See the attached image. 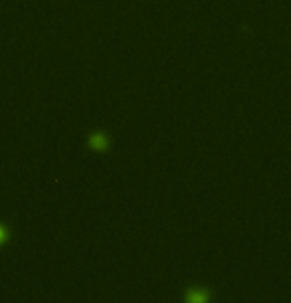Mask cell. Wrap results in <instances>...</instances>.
<instances>
[{"label":"cell","mask_w":291,"mask_h":303,"mask_svg":"<svg viewBox=\"0 0 291 303\" xmlns=\"http://www.w3.org/2000/svg\"><path fill=\"white\" fill-rule=\"evenodd\" d=\"M4 240H6V230L0 226V242H4Z\"/></svg>","instance_id":"1"}]
</instances>
